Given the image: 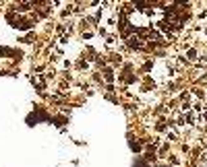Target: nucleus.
<instances>
[{
	"mask_svg": "<svg viewBox=\"0 0 207 167\" xmlns=\"http://www.w3.org/2000/svg\"><path fill=\"white\" fill-rule=\"evenodd\" d=\"M21 50H13V48H6V46H0V58H6V56H17L21 58Z\"/></svg>",
	"mask_w": 207,
	"mask_h": 167,
	"instance_id": "f257e3e1",
	"label": "nucleus"
},
{
	"mask_svg": "<svg viewBox=\"0 0 207 167\" xmlns=\"http://www.w3.org/2000/svg\"><path fill=\"white\" fill-rule=\"evenodd\" d=\"M25 124H27L29 128H33V126H37V124H40V116H37L35 111L27 113V118H25Z\"/></svg>",
	"mask_w": 207,
	"mask_h": 167,
	"instance_id": "f03ea898",
	"label": "nucleus"
},
{
	"mask_svg": "<svg viewBox=\"0 0 207 167\" xmlns=\"http://www.w3.org/2000/svg\"><path fill=\"white\" fill-rule=\"evenodd\" d=\"M31 4H33V2H21L19 6H17V10H19V13H25V10L31 8Z\"/></svg>",
	"mask_w": 207,
	"mask_h": 167,
	"instance_id": "7ed1b4c3",
	"label": "nucleus"
},
{
	"mask_svg": "<svg viewBox=\"0 0 207 167\" xmlns=\"http://www.w3.org/2000/svg\"><path fill=\"white\" fill-rule=\"evenodd\" d=\"M52 124H56V126H64V124H66V120L58 116V118H54V120H52Z\"/></svg>",
	"mask_w": 207,
	"mask_h": 167,
	"instance_id": "20e7f679",
	"label": "nucleus"
}]
</instances>
